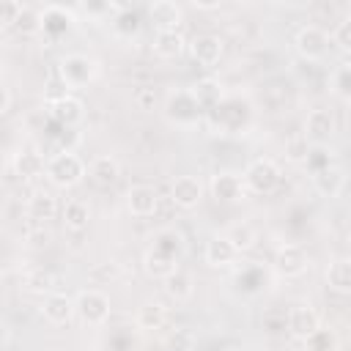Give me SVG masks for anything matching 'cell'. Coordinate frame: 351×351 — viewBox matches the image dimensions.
I'll use <instances>...</instances> for the list:
<instances>
[{
  "label": "cell",
  "instance_id": "cell-1",
  "mask_svg": "<svg viewBox=\"0 0 351 351\" xmlns=\"http://www.w3.org/2000/svg\"><path fill=\"white\" fill-rule=\"evenodd\" d=\"M44 176L52 186L58 189H71L85 178V162L80 154H74L71 148H63L58 154H52L44 165Z\"/></svg>",
  "mask_w": 351,
  "mask_h": 351
},
{
  "label": "cell",
  "instance_id": "cell-2",
  "mask_svg": "<svg viewBox=\"0 0 351 351\" xmlns=\"http://www.w3.org/2000/svg\"><path fill=\"white\" fill-rule=\"evenodd\" d=\"M58 74L66 88H88L99 77V60L85 52H66L58 60Z\"/></svg>",
  "mask_w": 351,
  "mask_h": 351
},
{
  "label": "cell",
  "instance_id": "cell-3",
  "mask_svg": "<svg viewBox=\"0 0 351 351\" xmlns=\"http://www.w3.org/2000/svg\"><path fill=\"white\" fill-rule=\"evenodd\" d=\"M74 310H77V315L82 318V324H88V326H101V324L110 321L112 302H110V296H107L104 291H99V288H85V291L77 293Z\"/></svg>",
  "mask_w": 351,
  "mask_h": 351
},
{
  "label": "cell",
  "instance_id": "cell-4",
  "mask_svg": "<svg viewBox=\"0 0 351 351\" xmlns=\"http://www.w3.org/2000/svg\"><path fill=\"white\" fill-rule=\"evenodd\" d=\"M244 181V192H255V195H271L280 184V167L274 159H252L241 176Z\"/></svg>",
  "mask_w": 351,
  "mask_h": 351
},
{
  "label": "cell",
  "instance_id": "cell-5",
  "mask_svg": "<svg viewBox=\"0 0 351 351\" xmlns=\"http://www.w3.org/2000/svg\"><path fill=\"white\" fill-rule=\"evenodd\" d=\"M293 47L299 52V58L315 63V60H324L326 52H329V33L318 25H304L296 30L293 36Z\"/></svg>",
  "mask_w": 351,
  "mask_h": 351
},
{
  "label": "cell",
  "instance_id": "cell-6",
  "mask_svg": "<svg viewBox=\"0 0 351 351\" xmlns=\"http://www.w3.org/2000/svg\"><path fill=\"white\" fill-rule=\"evenodd\" d=\"M200 107L197 101L192 99L189 88H178V90H170L167 99H165V115L178 123V126H189V123H197L200 121Z\"/></svg>",
  "mask_w": 351,
  "mask_h": 351
},
{
  "label": "cell",
  "instance_id": "cell-7",
  "mask_svg": "<svg viewBox=\"0 0 351 351\" xmlns=\"http://www.w3.org/2000/svg\"><path fill=\"white\" fill-rule=\"evenodd\" d=\"M337 132V121H335V112L332 110H324V107H315L307 112L304 118V132L302 137L307 140V145H326Z\"/></svg>",
  "mask_w": 351,
  "mask_h": 351
},
{
  "label": "cell",
  "instance_id": "cell-8",
  "mask_svg": "<svg viewBox=\"0 0 351 351\" xmlns=\"http://www.w3.org/2000/svg\"><path fill=\"white\" fill-rule=\"evenodd\" d=\"M148 19L156 27V33H181L184 8L173 0H154L148 3Z\"/></svg>",
  "mask_w": 351,
  "mask_h": 351
},
{
  "label": "cell",
  "instance_id": "cell-9",
  "mask_svg": "<svg viewBox=\"0 0 351 351\" xmlns=\"http://www.w3.org/2000/svg\"><path fill=\"white\" fill-rule=\"evenodd\" d=\"M307 266H310V261H307L304 247L291 244V241L277 247V252H274V269H277L280 277H285V280L302 277L307 271Z\"/></svg>",
  "mask_w": 351,
  "mask_h": 351
},
{
  "label": "cell",
  "instance_id": "cell-10",
  "mask_svg": "<svg viewBox=\"0 0 351 351\" xmlns=\"http://www.w3.org/2000/svg\"><path fill=\"white\" fill-rule=\"evenodd\" d=\"M186 49L197 66L214 69L225 55V41L214 33H203V36H195L192 41H186Z\"/></svg>",
  "mask_w": 351,
  "mask_h": 351
},
{
  "label": "cell",
  "instance_id": "cell-11",
  "mask_svg": "<svg viewBox=\"0 0 351 351\" xmlns=\"http://www.w3.org/2000/svg\"><path fill=\"white\" fill-rule=\"evenodd\" d=\"M203 192H206V186L197 176H176V181L170 184V200H173V206H178L184 211L197 208L203 200Z\"/></svg>",
  "mask_w": 351,
  "mask_h": 351
},
{
  "label": "cell",
  "instance_id": "cell-12",
  "mask_svg": "<svg viewBox=\"0 0 351 351\" xmlns=\"http://www.w3.org/2000/svg\"><path fill=\"white\" fill-rule=\"evenodd\" d=\"M126 208L137 219H148L159 208V192L151 184H132L126 192Z\"/></svg>",
  "mask_w": 351,
  "mask_h": 351
},
{
  "label": "cell",
  "instance_id": "cell-13",
  "mask_svg": "<svg viewBox=\"0 0 351 351\" xmlns=\"http://www.w3.org/2000/svg\"><path fill=\"white\" fill-rule=\"evenodd\" d=\"M321 326V315L310 304H293L285 315V329L293 340H307Z\"/></svg>",
  "mask_w": 351,
  "mask_h": 351
},
{
  "label": "cell",
  "instance_id": "cell-14",
  "mask_svg": "<svg viewBox=\"0 0 351 351\" xmlns=\"http://www.w3.org/2000/svg\"><path fill=\"white\" fill-rule=\"evenodd\" d=\"M208 189H211L214 200H219V203H239V200L247 195L241 176L233 173V170H219V173H214L211 181H208Z\"/></svg>",
  "mask_w": 351,
  "mask_h": 351
},
{
  "label": "cell",
  "instance_id": "cell-15",
  "mask_svg": "<svg viewBox=\"0 0 351 351\" xmlns=\"http://www.w3.org/2000/svg\"><path fill=\"white\" fill-rule=\"evenodd\" d=\"M74 299L69 293H60V291H52L44 296L41 302V315L52 324V326H66L71 318H74Z\"/></svg>",
  "mask_w": 351,
  "mask_h": 351
},
{
  "label": "cell",
  "instance_id": "cell-16",
  "mask_svg": "<svg viewBox=\"0 0 351 351\" xmlns=\"http://www.w3.org/2000/svg\"><path fill=\"white\" fill-rule=\"evenodd\" d=\"M49 115H52V121L60 123L63 129H71V126L82 123V118H85V104H82L77 96L63 93V96H58V99L49 104Z\"/></svg>",
  "mask_w": 351,
  "mask_h": 351
},
{
  "label": "cell",
  "instance_id": "cell-17",
  "mask_svg": "<svg viewBox=\"0 0 351 351\" xmlns=\"http://www.w3.org/2000/svg\"><path fill=\"white\" fill-rule=\"evenodd\" d=\"M85 176H90V181L99 184V186H112L118 181V176H121V165H118L115 156L99 154L85 165Z\"/></svg>",
  "mask_w": 351,
  "mask_h": 351
},
{
  "label": "cell",
  "instance_id": "cell-18",
  "mask_svg": "<svg viewBox=\"0 0 351 351\" xmlns=\"http://www.w3.org/2000/svg\"><path fill=\"white\" fill-rule=\"evenodd\" d=\"M189 93H192V99L197 101V107H200V110H208V112H214V110L222 104V99H225L222 82L214 80V77H203V80H197V82L189 88Z\"/></svg>",
  "mask_w": 351,
  "mask_h": 351
},
{
  "label": "cell",
  "instance_id": "cell-19",
  "mask_svg": "<svg viewBox=\"0 0 351 351\" xmlns=\"http://www.w3.org/2000/svg\"><path fill=\"white\" fill-rule=\"evenodd\" d=\"M236 258H239V252H236V247H233L225 236H211V239L206 241V247H203V261H206L211 269H225V266H230Z\"/></svg>",
  "mask_w": 351,
  "mask_h": 351
},
{
  "label": "cell",
  "instance_id": "cell-20",
  "mask_svg": "<svg viewBox=\"0 0 351 351\" xmlns=\"http://www.w3.org/2000/svg\"><path fill=\"white\" fill-rule=\"evenodd\" d=\"M162 285H165V293L173 299V302H189L192 296H195V277L186 271V269H173L165 280H162Z\"/></svg>",
  "mask_w": 351,
  "mask_h": 351
},
{
  "label": "cell",
  "instance_id": "cell-21",
  "mask_svg": "<svg viewBox=\"0 0 351 351\" xmlns=\"http://www.w3.org/2000/svg\"><path fill=\"white\" fill-rule=\"evenodd\" d=\"M60 219L66 225V230L71 233H82L90 222V206L82 200V197H69L60 208Z\"/></svg>",
  "mask_w": 351,
  "mask_h": 351
},
{
  "label": "cell",
  "instance_id": "cell-22",
  "mask_svg": "<svg viewBox=\"0 0 351 351\" xmlns=\"http://www.w3.org/2000/svg\"><path fill=\"white\" fill-rule=\"evenodd\" d=\"M313 186L324 195V197H340L343 186H346V173L340 165H329L318 173H313Z\"/></svg>",
  "mask_w": 351,
  "mask_h": 351
},
{
  "label": "cell",
  "instance_id": "cell-23",
  "mask_svg": "<svg viewBox=\"0 0 351 351\" xmlns=\"http://www.w3.org/2000/svg\"><path fill=\"white\" fill-rule=\"evenodd\" d=\"M134 324H137V329H143V332L162 329V326L167 324V307H165L162 302H156V299H148V302H143V304L137 307Z\"/></svg>",
  "mask_w": 351,
  "mask_h": 351
},
{
  "label": "cell",
  "instance_id": "cell-24",
  "mask_svg": "<svg viewBox=\"0 0 351 351\" xmlns=\"http://www.w3.org/2000/svg\"><path fill=\"white\" fill-rule=\"evenodd\" d=\"M58 214V197L47 189H38L27 197V217L33 222H49Z\"/></svg>",
  "mask_w": 351,
  "mask_h": 351
},
{
  "label": "cell",
  "instance_id": "cell-25",
  "mask_svg": "<svg viewBox=\"0 0 351 351\" xmlns=\"http://www.w3.org/2000/svg\"><path fill=\"white\" fill-rule=\"evenodd\" d=\"M151 49L162 60H176L186 52V38H184V33H154Z\"/></svg>",
  "mask_w": 351,
  "mask_h": 351
},
{
  "label": "cell",
  "instance_id": "cell-26",
  "mask_svg": "<svg viewBox=\"0 0 351 351\" xmlns=\"http://www.w3.org/2000/svg\"><path fill=\"white\" fill-rule=\"evenodd\" d=\"M143 269H145L148 277H154V280H165L173 269H178V261L170 258L167 252L156 250V247H148L145 255H143Z\"/></svg>",
  "mask_w": 351,
  "mask_h": 351
},
{
  "label": "cell",
  "instance_id": "cell-27",
  "mask_svg": "<svg viewBox=\"0 0 351 351\" xmlns=\"http://www.w3.org/2000/svg\"><path fill=\"white\" fill-rule=\"evenodd\" d=\"M71 22H74V14L63 5H44V11H41V30L49 36L66 33L71 27Z\"/></svg>",
  "mask_w": 351,
  "mask_h": 351
},
{
  "label": "cell",
  "instance_id": "cell-28",
  "mask_svg": "<svg viewBox=\"0 0 351 351\" xmlns=\"http://www.w3.org/2000/svg\"><path fill=\"white\" fill-rule=\"evenodd\" d=\"M326 285L335 291V293H351V261L346 255L335 258L326 269Z\"/></svg>",
  "mask_w": 351,
  "mask_h": 351
},
{
  "label": "cell",
  "instance_id": "cell-29",
  "mask_svg": "<svg viewBox=\"0 0 351 351\" xmlns=\"http://www.w3.org/2000/svg\"><path fill=\"white\" fill-rule=\"evenodd\" d=\"M151 247H156V250H162V252H167L170 258H176V261H181V255H184V236L176 230V228H162L156 236H154V244Z\"/></svg>",
  "mask_w": 351,
  "mask_h": 351
},
{
  "label": "cell",
  "instance_id": "cell-30",
  "mask_svg": "<svg viewBox=\"0 0 351 351\" xmlns=\"http://www.w3.org/2000/svg\"><path fill=\"white\" fill-rule=\"evenodd\" d=\"M222 236L236 247V252L252 250V247H255V241H258V233H255V228H252L250 222H236V225H230Z\"/></svg>",
  "mask_w": 351,
  "mask_h": 351
},
{
  "label": "cell",
  "instance_id": "cell-31",
  "mask_svg": "<svg viewBox=\"0 0 351 351\" xmlns=\"http://www.w3.org/2000/svg\"><path fill=\"white\" fill-rule=\"evenodd\" d=\"M329 90L340 99V101H348L351 99V63L343 60L332 74H329Z\"/></svg>",
  "mask_w": 351,
  "mask_h": 351
},
{
  "label": "cell",
  "instance_id": "cell-32",
  "mask_svg": "<svg viewBox=\"0 0 351 351\" xmlns=\"http://www.w3.org/2000/svg\"><path fill=\"white\" fill-rule=\"evenodd\" d=\"M304 343V351H337V335L326 326H318Z\"/></svg>",
  "mask_w": 351,
  "mask_h": 351
},
{
  "label": "cell",
  "instance_id": "cell-33",
  "mask_svg": "<svg viewBox=\"0 0 351 351\" xmlns=\"http://www.w3.org/2000/svg\"><path fill=\"white\" fill-rule=\"evenodd\" d=\"M58 285H60V277L47 271V269H38L27 277V288L36 293H52V291H58Z\"/></svg>",
  "mask_w": 351,
  "mask_h": 351
},
{
  "label": "cell",
  "instance_id": "cell-34",
  "mask_svg": "<svg viewBox=\"0 0 351 351\" xmlns=\"http://www.w3.org/2000/svg\"><path fill=\"white\" fill-rule=\"evenodd\" d=\"M304 165H307L310 173H318V170L335 165L332 148H326V145H310V151H307V156H304Z\"/></svg>",
  "mask_w": 351,
  "mask_h": 351
},
{
  "label": "cell",
  "instance_id": "cell-35",
  "mask_svg": "<svg viewBox=\"0 0 351 351\" xmlns=\"http://www.w3.org/2000/svg\"><path fill=\"white\" fill-rule=\"evenodd\" d=\"M44 165H47V162H44L36 151H25V154L16 156V170H19V176H25V178H33V176L44 173Z\"/></svg>",
  "mask_w": 351,
  "mask_h": 351
},
{
  "label": "cell",
  "instance_id": "cell-36",
  "mask_svg": "<svg viewBox=\"0 0 351 351\" xmlns=\"http://www.w3.org/2000/svg\"><path fill=\"white\" fill-rule=\"evenodd\" d=\"M329 44H335L340 52H351V16L337 22V27L329 33Z\"/></svg>",
  "mask_w": 351,
  "mask_h": 351
},
{
  "label": "cell",
  "instance_id": "cell-37",
  "mask_svg": "<svg viewBox=\"0 0 351 351\" xmlns=\"http://www.w3.org/2000/svg\"><path fill=\"white\" fill-rule=\"evenodd\" d=\"M22 11H25V3H19V0H0V27H16Z\"/></svg>",
  "mask_w": 351,
  "mask_h": 351
},
{
  "label": "cell",
  "instance_id": "cell-38",
  "mask_svg": "<svg viewBox=\"0 0 351 351\" xmlns=\"http://www.w3.org/2000/svg\"><path fill=\"white\" fill-rule=\"evenodd\" d=\"M112 27H115V33H121V36H132V33H137L140 30V22H137V16L123 5L121 11H118V16H115V22H112Z\"/></svg>",
  "mask_w": 351,
  "mask_h": 351
},
{
  "label": "cell",
  "instance_id": "cell-39",
  "mask_svg": "<svg viewBox=\"0 0 351 351\" xmlns=\"http://www.w3.org/2000/svg\"><path fill=\"white\" fill-rule=\"evenodd\" d=\"M16 27H19L22 33H36V30H41V11H33L30 5H25V11H22V16H19V22H16Z\"/></svg>",
  "mask_w": 351,
  "mask_h": 351
},
{
  "label": "cell",
  "instance_id": "cell-40",
  "mask_svg": "<svg viewBox=\"0 0 351 351\" xmlns=\"http://www.w3.org/2000/svg\"><path fill=\"white\" fill-rule=\"evenodd\" d=\"M134 101H137V107H140V110H154V104H156L154 88H137V93H134Z\"/></svg>",
  "mask_w": 351,
  "mask_h": 351
},
{
  "label": "cell",
  "instance_id": "cell-41",
  "mask_svg": "<svg viewBox=\"0 0 351 351\" xmlns=\"http://www.w3.org/2000/svg\"><path fill=\"white\" fill-rule=\"evenodd\" d=\"M8 107H11V90H8L3 82H0V115H3Z\"/></svg>",
  "mask_w": 351,
  "mask_h": 351
},
{
  "label": "cell",
  "instance_id": "cell-42",
  "mask_svg": "<svg viewBox=\"0 0 351 351\" xmlns=\"http://www.w3.org/2000/svg\"><path fill=\"white\" fill-rule=\"evenodd\" d=\"M8 340H11V329H8V324L0 318V351L8 346Z\"/></svg>",
  "mask_w": 351,
  "mask_h": 351
},
{
  "label": "cell",
  "instance_id": "cell-43",
  "mask_svg": "<svg viewBox=\"0 0 351 351\" xmlns=\"http://www.w3.org/2000/svg\"><path fill=\"white\" fill-rule=\"evenodd\" d=\"M195 8H203V11H211V8H219V3H197V0H195Z\"/></svg>",
  "mask_w": 351,
  "mask_h": 351
},
{
  "label": "cell",
  "instance_id": "cell-44",
  "mask_svg": "<svg viewBox=\"0 0 351 351\" xmlns=\"http://www.w3.org/2000/svg\"><path fill=\"white\" fill-rule=\"evenodd\" d=\"M222 351H241V348H236V346H228V348H222Z\"/></svg>",
  "mask_w": 351,
  "mask_h": 351
},
{
  "label": "cell",
  "instance_id": "cell-45",
  "mask_svg": "<svg viewBox=\"0 0 351 351\" xmlns=\"http://www.w3.org/2000/svg\"><path fill=\"white\" fill-rule=\"evenodd\" d=\"M0 82H3V69H0Z\"/></svg>",
  "mask_w": 351,
  "mask_h": 351
},
{
  "label": "cell",
  "instance_id": "cell-46",
  "mask_svg": "<svg viewBox=\"0 0 351 351\" xmlns=\"http://www.w3.org/2000/svg\"><path fill=\"white\" fill-rule=\"evenodd\" d=\"M3 351H5V348H3Z\"/></svg>",
  "mask_w": 351,
  "mask_h": 351
}]
</instances>
